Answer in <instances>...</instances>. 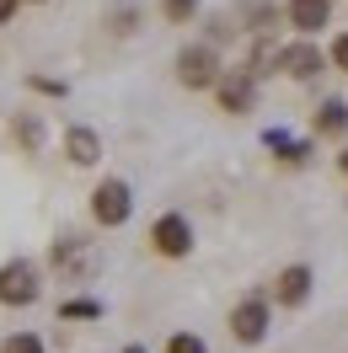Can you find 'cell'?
<instances>
[{
    "mask_svg": "<svg viewBox=\"0 0 348 353\" xmlns=\"http://www.w3.org/2000/svg\"><path fill=\"white\" fill-rule=\"evenodd\" d=\"M338 172L348 176V145H343V150H338Z\"/></svg>",
    "mask_w": 348,
    "mask_h": 353,
    "instance_id": "cell-19",
    "label": "cell"
},
{
    "mask_svg": "<svg viewBox=\"0 0 348 353\" xmlns=\"http://www.w3.org/2000/svg\"><path fill=\"white\" fill-rule=\"evenodd\" d=\"M0 353H44V337H38V332H11V337L0 343Z\"/></svg>",
    "mask_w": 348,
    "mask_h": 353,
    "instance_id": "cell-15",
    "label": "cell"
},
{
    "mask_svg": "<svg viewBox=\"0 0 348 353\" xmlns=\"http://www.w3.org/2000/svg\"><path fill=\"white\" fill-rule=\"evenodd\" d=\"M17 6H22V0H0V22H11V17H17Z\"/></svg>",
    "mask_w": 348,
    "mask_h": 353,
    "instance_id": "cell-18",
    "label": "cell"
},
{
    "mask_svg": "<svg viewBox=\"0 0 348 353\" xmlns=\"http://www.w3.org/2000/svg\"><path fill=\"white\" fill-rule=\"evenodd\" d=\"M311 284H316V273L305 263H289V268H279V279H273V305H284V310H300L305 300H311Z\"/></svg>",
    "mask_w": 348,
    "mask_h": 353,
    "instance_id": "cell-8",
    "label": "cell"
},
{
    "mask_svg": "<svg viewBox=\"0 0 348 353\" xmlns=\"http://www.w3.org/2000/svg\"><path fill=\"white\" fill-rule=\"evenodd\" d=\"M65 155H70V166H97V161H102V134L86 129V123H75V129L65 134Z\"/></svg>",
    "mask_w": 348,
    "mask_h": 353,
    "instance_id": "cell-10",
    "label": "cell"
},
{
    "mask_svg": "<svg viewBox=\"0 0 348 353\" xmlns=\"http://www.w3.org/2000/svg\"><path fill=\"white\" fill-rule=\"evenodd\" d=\"M11 139H17L27 155H38V150H44V123H38L32 112H17V123H11Z\"/></svg>",
    "mask_w": 348,
    "mask_h": 353,
    "instance_id": "cell-12",
    "label": "cell"
},
{
    "mask_svg": "<svg viewBox=\"0 0 348 353\" xmlns=\"http://www.w3.org/2000/svg\"><path fill=\"white\" fill-rule=\"evenodd\" d=\"M166 353H209V343H204L198 332H172V337H166Z\"/></svg>",
    "mask_w": 348,
    "mask_h": 353,
    "instance_id": "cell-16",
    "label": "cell"
},
{
    "mask_svg": "<svg viewBox=\"0 0 348 353\" xmlns=\"http://www.w3.org/2000/svg\"><path fill=\"white\" fill-rule=\"evenodd\" d=\"M129 353H145V348H129Z\"/></svg>",
    "mask_w": 348,
    "mask_h": 353,
    "instance_id": "cell-20",
    "label": "cell"
},
{
    "mask_svg": "<svg viewBox=\"0 0 348 353\" xmlns=\"http://www.w3.org/2000/svg\"><path fill=\"white\" fill-rule=\"evenodd\" d=\"M273 70L289 75V81H316L327 70V54L316 48V38H295V43L273 48Z\"/></svg>",
    "mask_w": 348,
    "mask_h": 353,
    "instance_id": "cell-3",
    "label": "cell"
},
{
    "mask_svg": "<svg viewBox=\"0 0 348 353\" xmlns=\"http://www.w3.org/2000/svg\"><path fill=\"white\" fill-rule=\"evenodd\" d=\"M327 59H332V70H343V75H348V32H338V38H332Z\"/></svg>",
    "mask_w": 348,
    "mask_h": 353,
    "instance_id": "cell-17",
    "label": "cell"
},
{
    "mask_svg": "<svg viewBox=\"0 0 348 353\" xmlns=\"http://www.w3.org/2000/svg\"><path fill=\"white\" fill-rule=\"evenodd\" d=\"M268 321H273V310H268L262 294H246L241 305H231V337L246 343V348H258L262 337H268Z\"/></svg>",
    "mask_w": 348,
    "mask_h": 353,
    "instance_id": "cell-6",
    "label": "cell"
},
{
    "mask_svg": "<svg viewBox=\"0 0 348 353\" xmlns=\"http://www.w3.org/2000/svg\"><path fill=\"white\" fill-rule=\"evenodd\" d=\"M284 17H289V27H295L300 38H316V32L332 22V0H289Z\"/></svg>",
    "mask_w": 348,
    "mask_h": 353,
    "instance_id": "cell-9",
    "label": "cell"
},
{
    "mask_svg": "<svg viewBox=\"0 0 348 353\" xmlns=\"http://www.w3.org/2000/svg\"><path fill=\"white\" fill-rule=\"evenodd\" d=\"M151 252L155 257H166V263H182L188 252H193V225H188V214H161V220L151 225Z\"/></svg>",
    "mask_w": 348,
    "mask_h": 353,
    "instance_id": "cell-5",
    "label": "cell"
},
{
    "mask_svg": "<svg viewBox=\"0 0 348 353\" xmlns=\"http://www.w3.org/2000/svg\"><path fill=\"white\" fill-rule=\"evenodd\" d=\"M59 316L65 321H102V300H65Z\"/></svg>",
    "mask_w": 348,
    "mask_h": 353,
    "instance_id": "cell-13",
    "label": "cell"
},
{
    "mask_svg": "<svg viewBox=\"0 0 348 353\" xmlns=\"http://www.w3.org/2000/svg\"><path fill=\"white\" fill-rule=\"evenodd\" d=\"M311 134H316V139H343V134H348V102H343V97H327L322 108H316Z\"/></svg>",
    "mask_w": 348,
    "mask_h": 353,
    "instance_id": "cell-11",
    "label": "cell"
},
{
    "mask_svg": "<svg viewBox=\"0 0 348 353\" xmlns=\"http://www.w3.org/2000/svg\"><path fill=\"white\" fill-rule=\"evenodd\" d=\"M32 6H44V0H32Z\"/></svg>",
    "mask_w": 348,
    "mask_h": 353,
    "instance_id": "cell-21",
    "label": "cell"
},
{
    "mask_svg": "<svg viewBox=\"0 0 348 353\" xmlns=\"http://www.w3.org/2000/svg\"><path fill=\"white\" fill-rule=\"evenodd\" d=\"M134 214V193L124 176H102L97 188H91V220L102 225V230H118V225H129Z\"/></svg>",
    "mask_w": 348,
    "mask_h": 353,
    "instance_id": "cell-2",
    "label": "cell"
},
{
    "mask_svg": "<svg viewBox=\"0 0 348 353\" xmlns=\"http://www.w3.org/2000/svg\"><path fill=\"white\" fill-rule=\"evenodd\" d=\"M215 97H220V112L241 118V112H252V102H258V75H252V70H225Z\"/></svg>",
    "mask_w": 348,
    "mask_h": 353,
    "instance_id": "cell-7",
    "label": "cell"
},
{
    "mask_svg": "<svg viewBox=\"0 0 348 353\" xmlns=\"http://www.w3.org/2000/svg\"><path fill=\"white\" fill-rule=\"evenodd\" d=\"M161 17H166L172 27H188L198 17V0H161Z\"/></svg>",
    "mask_w": 348,
    "mask_h": 353,
    "instance_id": "cell-14",
    "label": "cell"
},
{
    "mask_svg": "<svg viewBox=\"0 0 348 353\" xmlns=\"http://www.w3.org/2000/svg\"><path fill=\"white\" fill-rule=\"evenodd\" d=\"M220 48L215 43H188L182 54H177V86L188 91H215L220 86Z\"/></svg>",
    "mask_w": 348,
    "mask_h": 353,
    "instance_id": "cell-1",
    "label": "cell"
},
{
    "mask_svg": "<svg viewBox=\"0 0 348 353\" xmlns=\"http://www.w3.org/2000/svg\"><path fill=\"white\" fill-rule=\"evenodd\" d=\"M44 294V279H38V268L27 263V257H11V263H0V305H32Z\"/></svg>",
    "mask_w": 348,
    "mask_h": 353,
    "instance_id": "cell-4",
    "label": "cell"
}]
</instances>
